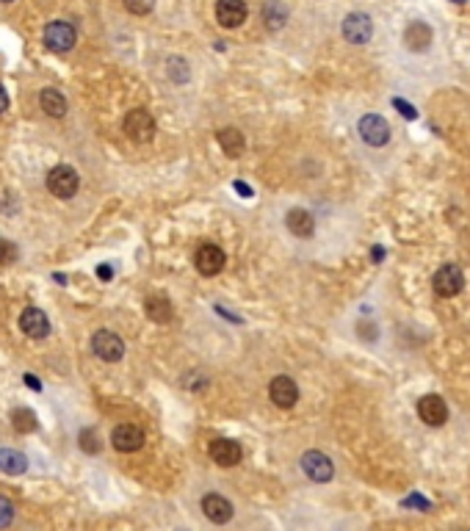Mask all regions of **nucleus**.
<instances>
[{"label":"nucleus","instance_id":"obj_37","mask_svg":"<svg viewBox=\"0 0 470 531\" xmlns=\"http://www.w3.org/2000/svg\"><path fill=\"white\" fill-rule=\"evenodd\" d=\"M454 3H468V0H454Z\"/></svg>","mask_w":470,"mask_h":531},{"label":"nucleus","instance_id":"obj_16","mask_svg":"<svg viewBox=\"0 0 470 531\" xmlns=\"http://www.w3.org/2000/svg\"><path fill=\"white\" fill-rule=\"evenodd\" d=\"M202 512L213 523H227L233 518V503L224 496H219V493H208V496L202 498Z\"/></svg>","mask_w":470,"mask_h":531},{"label":"nucleus","instance_id":"obj_1","mask_svg":"<svg viewBox=\"0 0 470 531\" xmlns=\"http://www.w3.org/2000/svg\"><path fill=\"white\" fill-rule=\"evenodd\" d=\"M78 172L72 169V166L66 164H59L50 169V174H47V191L53 194V197L59 199H69L75 197V191H78Z\"/></svg>","mask_w":470,"mask_h":531},{"label":"nucleus","instance_id":"obj_10","mask_svg":"<svg viewBox=\"0 0 470 531\" xmlns=\"http://www.w3.org/2000/svg\"><path fill=\"white\" fill-rule=\"evenodd\" d=\"M302 470L307 473V479H313L318 484L329 482L332 473H335L332 460H329L327 454H321V451H305V457H302Z\"/></svg>","mask_w":470,"mask_h":531},{"label":"nucleus","instance_id":"obj_9","mask_svg":"<svg viewBox=\"0 0 470 531\" xmlns=\"http://www.w3.org/2000/svg\"><path fill=\"white\" fill-rule=\"evenodd\" d=\"M418 418L426 426H442L448 421V407L437 393H429V396L418 398Z\"/></svg>","mask_w":470,"mask_h":531},{"label":"nucleus","instance_id":"obj_22","mask_svg":"<svg viewBox=\"0 0 470 531\" xmlns=\"http://www.w3.org/2000/svg\"><path fill=\"white\" fill-rule=\"evenodd\" d=\"M0 470L8 476H20L28 470V460L14 448H0Z\"/></svg>","mask_w":470,"mask_h":531},{"label":"nucleus","instance_id":"obj_20","mask_svg":"<svg viewBox=\"0 0 470 531\" xmlns=\"http://www.w3.org/2000/svg\"><path fill=\"white\" fill-rule=\"evenodd\" d=\"M39 102H42V111H45L47 117L61 119L64 114H66V97H64L59 89H42Z\"/></svg>","mask_w":470,"mask_h":531},{"label":"nucleus","instance_id":"obj_31","mask_svg":"<svg viewBox=\"0 0 470 531\" xmlns=\"http://www.w3.org/2000/svg\"><path fill=\"white\" fill-rule=\"evenodd\" d=\"M393 105H396V108H399V111H401L407 119H415V108H412L409 102H404V100H393Z\"/></svg>","mask_w":470,"mask_h":531},{"label":"nucleus","instance_id":"obj_3","mask_svg":"<svg viewBox=\"0 0 470 531\" xmlns=\"http://www.w3.org/2000/svg\"><path fill=\"white\" fill-rule=\"evenodd\" d=\"M92 352L105 363H119L122 354H125V343H122V338L117 332L97 330L92 338Z\"/></svg>","mask_w":470,"mask_h":531},{"label":"nucleus","instance_id":"obj_5","mask_svg":"<svg viewBox=\"0 0 470 531\" xmlns=\"http://www.w3.org/2000/svg\"><path fill=\"white\" fill-rule=\"evenodd\" d=\"M462 288H465V274H462L459 266L445 263L437 274H435V291H437V297L451 299V297H457Z\"/></svg>","mask_w":470,"mask_h":531},{"label":"nucleus","instance_id":"obj_2","mask_svg":"<svg viewBox=\"0 0 470 531\" xmlns=\"http://www.w3.org/2000/svg\"><path fill=\"white\" fill-rule=\"evenodd\" d=\"M125 133L130 141H136V144H147L153 136H155V119H153V114L150 111H144V108H133L130 114L125 117Z\"/></svg>","mask_w":470,"mask_h":531},{"label":"nucleus","instance_id":"obj_19","mask_svg":"<svg viewBox=\"0 0 470 531\" xmlns=\"http://www.w3.org/2000/svg\"><path fill=\"white\" fill-rule=\"evenodd\" d=\"M263 23L271 31H280L282 25L288 23V6L282 0H266L263 3Z\"/></svg>","mask_w":470,"mask_h":531},{"label":"nucleus","instance_id":"obj_14","mask_svg":"<svg viewBox=\"0 0 470 531\" xmlns=\"http://www.w3.org/2000/svg\"><path fill=\"white\" fill-rule=\"evenodd\" d=\"M20 330L25 332L28 338H33V340H42L50 332V321H47V316L39 307H25L23 316H20Z\"/></svg>","mask_w":470,"mask_h":531},{"label":"nucleus","instance_id":"obj_34","mask_svg":"<svg viewBox=\"0 0 470 531\" xmlns=\"http://www.w3.org/2000/svg\"><path fill=\"white\" fill-rule=\"evenodd\" d=\"M404 503H407V506H423V509H426V506H429V501H423V498H418V496L407 498V501H404Z\"/></svg>","mask_w":470,"mask_h":531},{"label":"nucleus","instance_id":"obj_21","mask_svg":"<svg viewBox=\"0 0 470 531\" xmlns=\"http://www.w3.org/2000/svg\"><path fill=\"white\" fill-rule=\"evenodd\" d=\"M219 144H221V150H224V155H230V158H238V155L244 153V147H247L244 133L238 131V128H224V131H219Z\"/></svg>","mask_w":470,"mask_h":531},{"label":"nucleus","instance_id":"obj_25","mask_svg":"<svg viewBox=\"0 0 470 531\" xmlns=\"http://www.w3.org/2000/svg\"><path fill=\"white\" fill-rule=\"evenodd\" d=\"M17 258H20L17 244H11L8 238H0V266H11Z\"/></svg>","mask_w":470,"mask_h":531},{"label":"nucleus","instance_id":"obj_15","mask_svg":"<svg viewBox=\"0 0 470 531\" xmlns=\"http://www.w3.org/2000/svg\"><path fill=\"white\" fill-rule=\"evenodd\" d=\"M216 20L224 28H238L247 20V3L244 0H219L216 3Z\"/></svg>","mask_w":470,"mask_h":531},{"label":"nucleus","instance_id":"obj_11","mask_svg":"<svg viewBox=\"0 0 470 531\" xmlns=\"http://www.w3.org/2000/svg\"><path fill=\"white\" fill-rule=\"evenodd\" d=\"M269 396H271V401H274L277 407L290 410V407L299 401V388H296V382H293L290 376L280 374V376L271 379V385H269Z\"/></svg>","mask_w":470,"mask_h":531},{"label":"nucleus","instance_id":"obj_4","mask_svg":"<svg viewBox=\"0 0 470 531\" xmlns=\"http://www.w3.org/2000/svg\"><path fill=\"white\" fill-rule=\"evenodd\" d=\"M75 39H78L75 28H72L69 23H64V20L47 23V28H45V44H47V50H53V53H66V50H72V47H75Z\"/></svg>","mask_w":470,"mask_h":531},{"label":"nucleus","instance_id":"obj_12","mask_svg":"<svg viewBox=\"0 0 470 531\" xmlns=\"http://www.w3.org/2000/svg\"><path fill=\"white\" fill-rule=\"evenodd\" d=\"M111 443H114L117 451H125V454L139 451L144 446V431L139 426H133V424H119L117 429L111 431Z\"/></svg>","mask_w":470,"mask_h":531},{"label":"nucleus","instance_id":"obj_36","mask_svg":"<svg viewBox=\"0 0 470 531\" xmlns=\"http://www.w3.org/2000/svg\"><path fill=\"white\" fill-rule=\"evenodd\" d=\"M235 189H238L241 194H247V197L252 194V189H249V186H244V183H235Z\"/></svg>","mask_w":470,"mask_h":531},{"label":"nucleus","instance_id":"obj_23","mask_svg":"<svg viewBox=\"0 0 470 531\" xmlns=\"http://www.w3.org/2000/svg\"><path fill=\"white\" fill-rule=\"evenodd\" d=\"M144 310H147V316L155 321V324H169L172 321V304H169V299L166 297H150L147 302H144Z\"/></svg>","mask_w":470,"mask_h":531},{"label":"nucleus","instance_id":"obj_33","mask_svg":"<svg viewBox=\"0 0 470 531\" xmlns=\"http://www.w3.org/2000/svg\"><path fill=\"white\" fill-rule=\"evenodd\" d=\"M97 277H100V280H111V277H114L111 266H100V268H97Z\"/></svg>","mask_w":470,"mask_h":531},{"label":"nucleus","instance_id":"obj_8","mask_svg":"<svg viewBox=\"0 0 470 531\" xmlns=\"http://www.w3.org/2000/svg\"><path fill=\"white\" fill-rule=\"evenodd\" d=\"M224 252H221L216 244H202L194 255V266L202 277H216L221 268H224Z\"/></svg>","mask_w":470,"mask_h":531},{"label":"nucleus","instance_id":"obj_17","mask_svg":"<svg viewBox=\"0 0 470 531\" xmlns=\"http://www.w3.org/2000/svg\"><path fill=\"white\" fill-rule=\"evenodd\" d=\"M285 225H288V230L293 232L296 238H310L315 232L313 216H310L305 208H290L288 216H285Z\"/></svg>","mask_w":470,"mask_h":531},{"label":"nucleus","instance_id":"obj_29","mask_svg":"<svg viewBox=\"0 0 470 531\" xmlns=\"http://www.w3.org/2000/svg\"><path fill=\"white\" fill-rule=\"evenodd\" d=\"M153 6H155V0H125V8L130 11V14H150L153 11Z\"/></svg>","mask_w":470,"mask_h":531},{"label":"nucleus","instance_id":"obj_28","mask_svg":"<svg viewBox=\"0 0 470 531\" xmlns=\"http://www.w3.org/2000/svg\"><path fill=\"white\" fill-rule=\"evenodd\" d=\"M14 520V506L6 496H0V529H8Z\"/></svg>","mask_w":470,"mask_h":531},{"label":"nucleus","instance_id":"obj_35","mask_svg":"<svg viewBox=\"0 0 470 531\" xmlns=\"http://www.w3.org/2000/svg\"><path fill=\"white\" fill-rule=\"evenodd\" d=\"M8 108V97H6V92H3V86H0V114Z\"/></svg>","mask_w":470,"mask_h":531},{"label":"nucleus","instance_id":"obj_7","mask_svg":"<svg viewBox=\"0 0 470 531\" xmlns=\"http://www.w3.org/2000/svg\"><path fill=\"white\" fill-rule=\"evenodd\" d=\"M371 33H374V23H371L368 14H363V11L346 14V20H343L346 42H351V44H365V42L371 39Z\"/></svg>","mask_w":470,"mask_h":531},{"label":"nucleus","instance_id":"obj_30","mask_svg":"<svg viewBox=\"0 0 470 531\" xmlns=\"http://www.w3.org/2000/svg\"><path fill=\"white\" fill-rule=\"evenodd\" d=\"M357 335H360L363 340H374V338H376V324H374V321H368V318L357 321Z\"/></svg>","mask_w":470,"mask_h":531},{"label":"nucleus","instance_id":"obj_24","mask_svg":"<svg viewBox=\"0 0 470 531\" xmlns=\"http://www.w3.org/2000/svg\"><path fill=\"white\" fill-rule=\"evenodd\" d=\"M11 426H14L17 431H23V434H28V431H33L36 426H39L36 412L28 410V407H17V410L11 412Z\"/></svg>","mask_w":470,"mask_h":531},{"label":"nucleus","instance_id":"obj_38","mask_svg":"<svg viewBox=\"0 0 470 531\" xmlns=\"http://www.w3.org/2000/svg\"><path fill=\"white\" fill-rule=\"evenodd\" d=\"M0 3H11V0H0Z\"/></svg>","mask_w":470,"mask_h":531},{"label":"nucleus","instance_id":"obj_6","mask_svg":"<svg viewBox=\"0 0 470 531\" xmlns=\"http://www.w3.org/2000/svg\"><path fill=\"white\" fill-rule=\"evenodd\" d=\"M360 136H363V141L365 144H371V147H384L387 141H390V125L379 117V114H365L363 119H360Z\"/></svg>","mask_w":470,"mask_h":531},{"label":"nucleus","instance_id":"obj_32","mask_svg":"<svg viewBox=\"0 0 470 531\" xmlns=\"http://www.w3.org/2000/svg\"><path fill=\"white\" fill-rule=\"evenodd\" d=\"M25 385H28L31 390H42V382H39L33 374H25Z\"/></svg>","mask_w":470,"mask_h":531},{"label":"nucleus","instance_id":"obj_27","mask_svg":"<svg viewBox=\"0 0 470 531\" xmlns=\"http://www.w3.org/2000/svg\"><path fill=\"white\" fill-rule=\"evenodd\" d=\"M78 440H81V448H83L86 454H97V451H100V440H97L94 429H83Z\"/></svg>","mask_w":470,"mask_h":531},{"label":"nucleus","instance_id":"obj_13","mask_svg":"<svg viewBox=\"0 0 470 531\" xmlns=\"http://www.w3.org/2000/svg\"><path fill=\"white\" fill-rule=\"evenodd\" d=\"M208 451H211V460H213L216 465H221V467H233V465L241 463V457H244L241 446H238L235 440H227V437L213 440Z\"/></svg>","mask_w":470,"mask_h":531},{"label":"nucleus","instance_id":"obj_18","mask_svg":"<svg viewBox=\"0 0 470 531\" xmlns=\"http://www.w3.org/2000/svg\"><path fill=\"white\" fill-rule=\"evenodd\" d=\"M404 44H407L412 53H423L429 44H432V28L426 23H409L407 31H404Z\"/></svg>","mask_w":470,"mask_h":531},{"label":"nucleus","instance_id":"obj_26","mask_svg":"<svg viewBox=\"0 0 470 531\" xmlns=\"http://www.w3.org/2000/svg\"><path fill=\"white\" fill-rule=\"evenodd\" d=\"M169 78H172L175 83H186L188 80L186 59H169Z\"/></svg>","mask_w":470,"mask_h":531}]
</instances>
